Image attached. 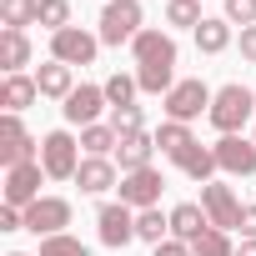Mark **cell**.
I'll return each mask as SVG.
<instances>
[{
    "instance_id": "cell-1",
    "label": "cell",
    "mask_w": 256,
    "mask_h": 256,
    "mask_svg": "<svg viewBox=\"0 0 256 256\" xmlns=\"http://www.w3.org/2000/svg\"><path fill=\"white\" fill-rule=\"evenodd\" d=\"M131 56H136V80H141L146 96H166L176 86V40L166 30H151L146 26L131 40Z\"/></svg>"
},
{
    "instance_id": "cell-2",
    "label": "cell",
    "mask_w": 256,
    "mask_h": 256,
    "mask_svg": "<svg viewBox=\"0 0 256 256\" xmlns=\"http://www.w3.org/2000/svg\"><path fill=\"white\" fill-rule=\"evenodd\" d=\"M256 116V96L241 86V80H231V86H221L216 90V100H211V126L221 136H241V126Z\"/></svg>"
},
{
    "instance_id": "cell-3",
    "label": "cell",
    "mask_w": 256,
    "mask_h": 256,
    "mask_svg": "<svg viewBox=\"0 0 256 256\" xmlns=\"http://www.w3.org/2000/svg\"><path fill=\"white\" fill-rule=\"evenodd\" d=\"M146 10H141V0H106V10H100V46H126V40H136L146 26Z\"/></svg>"
},
{
    "instance_id": "cell-4",
    "label": "cell",
    "mask_w": 256,
    "mask_h": 256,
    "mask_svg": "<svg viewBox=\"0 0 256 256\" xmlns=\"http://www.w3.org/2000/svg\"><path fill=\"white\" fill-rule=\"evenodd\" d=\"M211 100H216V90H211L206 80H176V86L161 96L166 120H181V126H191L196 116H211Z\"/></svg>"
},
{
    "instance_id": "cell-5",
    "label": "cell",
    "mask_w": 256,
    "mask_h": 256,
    "mask_svg": "<svg viewBox=\"0 0 256 256\" xmlns=\"http://www.w3.org/2000/svg\"><path fill=\"white\" fill-rule=\"evenodd\" d=\"M80 141L70 136V131H50V136H40V166H46V176L50 181H76V171H80Z\"/></svg>"
},
{
    "instance_id": "cell-6",
    "label": "cell",
    "mask_w": 256,
    "mask_h": 256,
    "mask_svg": "<svg viewBox=\"0 0 256 256\" xmlns=\"http://www.w3.org/2000/svg\"><path fill=\"white\" fill-rule=\"evenodd\" d=\"M26 161H40V141L20 126V116H0V166H26Z\"/></svg>"
},
{
    "instance_id": "cell-7",
    "label": "cell",
    "mask_w": 256,
    "mask_h": 256,
    "mask_svg": "<svg viewBox=\"0 0 256 256\" xmlns=\"http://www.w3.org/2000/svg\"><path fill=\"white\" fill-rule=\"evenodd\" d=\"M96 50H100V36H90V30H80V26H66V30H56L50 36V60H60V66H90L96 60Z\"/></svg>"
},
{
    "instance_id": "cell-8",
    "label": "cell",
    "mask_w": 256,
    "mask_h": 256,
    "mask_svg": "<svg viewBox=\"0 0 256 256\" xmlns=\"http://www.w3.org/2000/svg\"><path fill=\"white\" fill-rule=\"evenodd\" d=\"M96 231H100V246H110V251L131 246L136 241V211L126 206V201H106L96 211Z\"/></svg>"
},
{
    "instance_id": "cell-9",
    "label": "cell",
    "mask_w": 256,
    "mask_h": 256,
    "mask_svg": "<svg viewBox=\"0 0 256 256\" xmlns=\"http://www.w3.org/2000/svg\"><path fill=\"white\" fill-rule=\"evenodd\" d=\"M201 206H206V216H211V226L216 231H241V201H236V191L231 186H221V181H206L201 186Z\"/></svg>"
},
{
    "instance_id": "cell-10",
    "label": "cell",
    "mask_w": 256,
    "mask_h": 256,
    "mask_svg": "<svg viewBox=\"0 0 256 256\" xmlns=\"http://www.w3.org/2000/svg\"><path fill=\"white\" fill-rule=\"evenodd\" d=\"M161 186H166V176L156 171V166H146V171H126L120 176V201L131 206V211H151L156 201H161Z\"/></svg>"
},
{
    "instance_id": "cell-11",
    "label": "cell",
    "mask_w": 256,
    "mask_h": 256,
    "mask_svg": "<svg viewBox=\"0 0 256 256\" xmlns=\"http://www.w3.org/2000/svg\"><path fill=\"white\" fill-rule=\"evenodd\" d=\"M40 181H50L40 161L10 166V171H6V206H20V211H26V206H36V201H40Z\"/></svg>"
},
{
    "instance_id": "cell-12",
    "label": "cell",
    "mask_w": 256,
    "mask_h": 256,
    "mask_svg": "<svg viewBox=\"0 0 256 256\" xmlns=\"http://www.w3.org/2000/svg\"><path fill=\"white\" fill-rule=\"evenodd\" d=\"M66 226H70V201L66 196H40L36 206H26V231H36L40 241L60 236Z\"/></svg>"
},
{
    "instance_id": "cell-13",
    "label": "cell",
    "mask_w": 256,
    "mask_h": 256,
    "mask_svg": "<svg viewBox=\"0 0 256 256\" xmlns=\"http://www.w3.org/2000/svg\"><path fill=\"white\" fill-rule=\"evenodd\" d=\"M211 151H216V166L226 176H256V141L251 136H221Z\"/></svg>"
},
{
    "instance_id": "cell-14",
    "label": "cell",
    "mask_w": 256,
    "mask_h": 256,
    "mask_svg": "<svg viewBox=\"0 0 256 256\" xmlns=\"http://www.w3.org/2000/svg\"><path fill=\"white\" fill-rule=\"evenodd\" d=\"M106 106H110V100H106V86H76L60 110H66L70 126H80V131H86V126H96V116H100Z\"/></svg>"
},
{
    "instance_id": "cell-15",
    "label": "cell",
    "mask_w": 256,
    "mask_h": 256,
    "mask_svg": "<svg viewBox=\"0 0 256 256\" xmlns=\"http://www.w3.org/2000/svg\"><path fill=\"white\" fill-rule=\"evenodd\" d=\"M76 186H80L86 196H106L110 186H120V171H116L110 156H86L80 171H76Z\"/></svg>"
},
{
    "instance_id": "cell-16",
    "label": "cell",
    "mask_w": 256,
    "mask_h": 256,
    "mask_svg": "<svg viewBox=\"0 0 256 256\" xmlns=\"http://www.w3.org/2000/svg\"><path fill=\"white\" fill-rule=\"evenodd\" d=\"M151 156H156V136H151V131L120 136V146H116V166H120V176H126V171H146Z\"/></svg>"
},
{
    "instance_id": "cell-17",
    "label": "cell",
    "mask_w": 256,
    "mask_h": 256,
    "mask_svg": "<svg viewBox=\"0 0 256 256\" xmlns=\"http://www.w3.org/2000/svg\"><path fill=\"white\" fill-rule=\"evenodd\" d=\"M201 231H211V216H206V206H196V201H181V206L171 211V236L191 246Z\"/></svg>"
},
{
    "instance_id": "cell-18",
    "label": "cell",
    "mask_w": 256,
    "mask_h": 256,
    "mask_svg": "<svg viewBox=\"0 0 256 256\" xmlns=\"http://www.w3.org/2000/svg\"><path fill=\"white\" fill-rule=\"evenodd\" d=\"M36 96H40V86H36V76H26V70L0 80V106H6V116H20Z\"/></svg>"
},
{
    "instance_id": "cell-19",
    "label": "cell",
    "mask_w": 256,
    "mask_h": 256,
    "mask_svg": "<svg viewBox=\"0 0 256 256\" xmlns=\"http://www.w3.org/2000/svg\"><path fill=\"white\" fill-rule=\"evenodd\" d=\"M231 46V20L226 16H206L201 26H196V50L201 56H221Z\"/></svg>"
},
{
    "instance_id": "cell-20",
    "label": "cell",
    "mask_w": 256,
    "mask_h": 256,
    "mask_svg": "<svg viewBox=\"0 0 256 256\" xmlns=\"http://www.w3.org/2000/svg\"><path fill=\"white\" fill-rule=\"evenodd\" d=\"M176 166H181L191 181H201V186H206V181L221 171V166H216V151H211V146H201V141H196V146H186V151L176 156Z\"/></svg>"
},
{
    "instance_id": "cell-21",
    "label": "cell",
    "mask_w": 256,
    "mask_h": 256,
    "mask_svg": "<svg viewBox=\"0 0 256 256\" xmlns=\"http://www.w3.org/2000/svg\"><path fill=\"white\" fill-rule=\"evenodd\" d=\"M36 86H40V96H50V100H66V96L76 90L70 66H60V60H46V66L36 70Z\"/></svg>"
},
{
    "instance_id": "cell-22",
    "label": "cell",
    "mask_w": 256,
    "mask_h": 256,
    "mask_svg": "<svg viewBox=\"0 0 256 256\" xmlns=\"http://www.w3.org/2000/svg\"><path fill=\"white\" fill-rule=\"evenodd\" d=\"M0 66H6V76H20V66H30L26 30H0Z\"/></svg>"
},
{
    "instance_id": "cell-23",
    "label": "cell",
    "mask_w": 256,
    "mask_h": 256,
    "mask_svg": "<svg viewBox=\"0 0 256 256\" xmlns=\"http://www.w3.org/2000/svg\"><path fill=\"white\" fill-rule=\"evenodd\" d=\"M0 26H6V30L40 26V0H0Z\"/></svg>"
},
{
    "instance_id": "cell-24",
    "label": "cell",
    "mask_w": 256,
    "mask_h": 256,
    "mask_svg": "<svg viewBox=\"0 0 256 256\" xmlns=\"http://www.w3.org/2000/svg\"><path fill=\"white\" fill-rule=\"evenodd\" d=\"M136 241H151V246L171 241V216H161L156 206L151 211H136Z\"/></svg>"
},
{
    "instance_id": "cell-25",
    "label": "cell",
    "mask_w": 256,
    "mask_h": 256,
    "mask_svg": "<svg viewBox=\"0 0 256 256\" xmlns=\"http://www.w3.org/2000/svg\"><path fill=\"white\" fill-rule=\"evenodd\" d=\"M116 146H120L116 126H100V120H96V126H86V131H80V151H86V156H110Z\"/></svg>"
},
{
    "instance_id": "cell-26",
    "label": "cell",
    "mask_w": 256,
    "mask_h": 256,
    "mask_svg": "<svg viewBox=\"0 0 256 256\" xmlns=\"http://www.w3.org/2000/svg\"><path fill=\"white\" fill-rule=\"evenodd\" d=\"M156 146H161V151H166V156L176 161V156H181L186 146H196V136H191V126H181V120H166L161 131H156Z\"/></svg>"
},
{
    "instance_id": "cell-27",
    "label": "cell",
    "mask_w": 256,
    "mask_h": 256,
    "mask_svg": "<svg viewBox=\"0 0 256 256\" xmlns=\"http://www.w3.org/2000/svg\"><path fill=\"white\" fill-rule=\"evenodd\" d=\"M191 251H196V256H236L231 231H216V226H211V231H201V236L191 241Z\"/></svg>"
},
{
    "instance_id": "cell-28",
    "label": "cell",
    "mask_w": 256,
    "mask_h": 256,
    "mask_svg": "<svg viewBox=\"0 0 256 256\" xmlns=\"http://www.w3.org/2000/svg\"><path fill=\"white\" fill-rule=\"evenodd\" d=\"M206 16H201V0H166V26H186L196 30Z\"/></svg>"
},
{
    "instance_id": "cell-29",
    "label": "cell",
    "mask_w": 256,
    "mask_h": 256,
    "mask_svg": "<svg viewBox=\"0 0 256 256\" xmlns=\"http://www.w3.org/2000/svg\"><path fill=\"white\" fill-rule=\"evenodd\" d=\"M136 90H141L136 76H120V70H116V76L106 80V100H110V106H136Z\"/></svg>"
},
{
    "instance_id": "cell-30",
    "label": "cell",
    "mask_w": 256,
    "mask_h": 256,
    "mask_svg": "<svg viewBox=\"0 0 256 256\" xmlns=\"http://www.w3.org/2000/svg\"><path fill=\"white\" fill-rule=\"evenodd\" d=\"M40 26L56 36V30H66L70 26V0H40Z\"/></svg>"
},
{
    "instance_id": "cell-31",
    "label": "cell",
    "mask_w": 256,
    "mask_h": 256,
    "mask_svg": "<svg viewBox=\"0 0 256 256\" xmlns=\"http://www.w3.org/2000/svg\"><path fill=\"white\" fill-rule=\"evenodd\" d=\"M110 126H116V136L146 131V126H141V106H110Z\"/></svg>"
},
{
    "instance_id": "cell-32",
    "label": "cell",
    "mask_w": 256,
    "mask_h": 256,
    "mask_svg": "<svg viewBox=\"0 0 256 256\" xmlns=\"http://www.w3.org/2000/svg\"><path fill=\"white\" fill-rule=\"evenodd\" d=\"M40 256H90V251H86L76 236L60 231V236H46V241H40Z\"/></svg>"
},
{
    "instance_id": "cell-33",
    "label": "cell",
    "mask_w": 256,
    "mask_h": 256,
    "mask_svg": "<svg viewBox=\"0 0 256 256\" xmlns=\"http://www.w3.org/2000/svg\"><path fill=\"white\" fill-rule=\"evenodd\" d=\"M221 6H226V20L231 26H256V0H221Z\"/></svg>"
},
{
    "instance_id": "cell-34",
    "label": "cell",
    "mask_w": 256,
    "mask_h": 256,
    "mask_svg": "<svg viewBox=\"0 0 256 256\" xmlns=\"http://www.w3.org/2000/svg\"><path fill=\"white\" fill-rule=\"evenodd\" d=\"M0 231H26V211L20 206H0Z\"/></svg>"
},
{
    "instance_id": "cell-35",
    "label": "cell",
    "mask_w": 256,
    "mask_h": 256,
    "mask_svg": "<svg viewBox=\"0 0 256 256\" xmlns=\"http://www.w3.org/2000/svg\"><path fill=\"white\" fill-rule=\"evenodd\" d=\"M241 60H246V66H256V26H246V30H241Z\"/></svg>"
},
{
    "instance_id": "cell-36",
    "label": "cell",
    "mask_w": 256,
    "mask_h": 256,
    "mask_svg": "<svg viewBox=\"0 0 256 256\" xmlns=\"http://www.w3.org/2000/svg\"><path fill=\"white\" fill-rule=\"evenodd\" d=\"M156 256H196V251H191L186 241H176V236H171V241H161V246H156Z\"/></svg>"
},
{
    "instance_id": "cell-37",
    "label": "cell",
    "mask_w": 256,
    "mask_h": 256,
    "mask_svg": "<svg viewBox=\"0 0 256 256\" xmlns=\"http://www.w3.org/2000/svg\"><path fill=\"white\" fill-rule=\"evenodd\" d=\"M241 241H256V206L241 211Z\"/></svg>"
},
{
    "instance_id": "cell-38",
    "label": "cell",
    "mask_w": 256,
    "mask_h": 256,
    "mask_svg": "<svg viewBox=\"0 0 256 256\" xmlns=\"http://www.w3.org/2000/svg\"><path fill=\"white\" fill-rule=\"evenodd\" d=\"M236 256H256V241H241V246H236Z\"/></svg>"
},
{
    "instance_id": "cell-39",
    "label": "cell",
    "mask_w": 256,
    "mask_h": 256,
    "mask_svg": "<svg viewBox=\"0 0 256 256\" xmlns=\"http://www.w3.org/2000/svg\"><path fill=\"white\" fill-rule=\"evenodd\" d=\"M10 256H26V251H10Z\"/></svg>"
},
{
    "instance_id": "cell-40",
    "label": "cell",
    "mask_w": 256,
    "mask_h": 256,
    "mask_svg": "<svg viewBox=\"0 0 256 256\" xmlns=\"http://www.w3.org/2000/svg\"><path fill=\"white\" fill-rule=\"evenodd\" d=\"M251 141H256V131H251Z\"/></svg>"
}]
</instances>
